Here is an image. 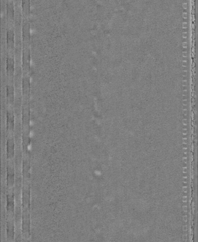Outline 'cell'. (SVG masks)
<instances>
[{
	"label": "cell",
	"mask_w": 198,
	"mask_h": 242,
	"mask_svg": "<svg viewBox=\"0 0 198 242\" xmlns=\"http://www.w3.org/2000/svg\"><path fill=\"white\" fill-rule=\"evenodd\" d=\"M30 48L29 46L24 45L23 52V67L24 75H28L30 65Z\"/></svg>",
	"instance_id": "6da1fadb"
},
{
	"label": "cell",
	"mask_w": 198,
	"mask_h": 242,
	"mask_svg": "<svg viewBox=\"0 0 198 242\" xmlns=\"http://www.w3.org/2000/svg\"><path fill=\"white\" fill-rule=\"evenodd\" d=\"M23 38L24 45L29 46L30 44V25L28 18H24L23 25Z\"/></svg>",
	"instance_id": "7a4b0ae2"
},
{
	"label": "cell",
	"mask_w": 198,
	"mask_h": 242,
	"mask_svg": "<svg viewBox=\"0 0 198 242\" xmlns=\"http://www.w3.org/2000/svg\"><path fill=\"white\" fill-rule=\"evenodd\" d=\"M14 59L13 55H9L7 59V73L11 82L13 81V74L14 72Z\"/></svg>",
	"instance_id": "3957f363"
},
{
	"label": "cell",
	"mask_w": 198,
	"mask_h": 242,
	"mask_svg": "<svg viewBox=\"0 0 198 242\" xmlns=\"http://www.w3.org/2000/svg\"><path fill=\"white\" fill-rule=\"evenodd\" d=\"M23 91L25 98H27L30 90V79L28 75H24L23 78Z\"/></svg>",
	"instance_id": "277c9868"
},
{
	"label": "cell",
	"mask_w": 198,
	"mask_h": 242,
	"mask_svg": "<svg viewBox=\"0 0 198 242\" xmlns=\"http://www.w3.org/2000/svg\"><path fill=\"white\" fill-rule=\"evenodd\" d=\"M7 43L9 50L13 52L14 47V32L12 29H9L7 32Z\"/></svg>",
	"instance_id": "5b68a950"
},
{
	"label": "cell",
	"mask_w": 198,
	"mask_h": 242,
	"mask_svg": "<svg viewBox=\"0 0 198 242\" xmlns=\"http://www.w3.org/2000/svg\"><path fill=\"white\" fill-rule=\"evenodd\" d=\"M7 13L9 17V20L11 23L12 22L14 17V8L13 4L11 1H9L7 3Z\"/></svg>",
	"instance_id": "8992f818"
},
{
	"label": "cell",
	"mask_w": 198,
	"mask_h": 242,
	"mask_svg": "<svg viewBox=\"0 0 198 242\" xmlns=\"http://www.w3.org/2000/svg\"><path fill=\"white\" fill-rule=\"evenodd\" d=\"M22 7L24 18H28L30 11V1L29 0H24L22 1Z\"/></svg>",
	"instance_id": "52a82bcc"
},
{
	"label": "cell",
	"mask_w": 198,
	"mask_h": 242,
	"mask_svg": "<svg viewBox=\"0 0 198 242\" xmlns=\"http://www.w3.org/2000/svg\"><path fill=\"white\" fill-rule=\"evenodd\" d=\"M7 95L10 100H13V91L14 88L13 84L9 83L7 87Z\"/></svg>",
	"instance_id": "ba28073f"
},
{
	"label": "cell",
	"mask_w": 198,
	"mask_h": 242,
	"mask_svg": "<svg viewBox=\"0 0 198 242\" xmlns=\"http://www.w3.org/2000/svg\"><path fill=\"white\" fill-rule=\"evenodd\" d=\"M187 22H186V21H185V22H183V25H185H185H186V24H187Z\"/></svg>",
	"instance_id": "9c48e42d"
},
{
	"label": "cell",
	"mask_w": 198,
	"mask_h": 242,
	"mask_svg": "<svg viewBox=\"0 0 198 242\" xmlns=\"http://www.w3.org/2000/svg\"><path fill=\"white\" fill-rule=\"evenodd\" d=\"M183 62H187V60L184 59V60H183Z\"/></svg>",
	"instance_id": "30bf717a"
},
{
	"label": "cell",
	"mask_w": 198,
	"mask_h": 242,
	"mask_svg": "<svg viewBox=\"0 0 198 242\" xmlns=\"http://www.w3.org/2000/svg\"><path fill=\"white\" fill-rule=\"evenodd\" d=\"M183 57H184V58H187V55H183Z\"/></svg>",
	"instance_id": "8fae6325"
},
{
	"label": "cell",
	"mask_w": 198,
	"mask_h": 242,
	"mask_svg": "<svg viewBox=\"0 0 198 242\" xmlns=\"http://www.w3.org/2000/svg\"><path fill=\"white\" fill-rule=\"evenodd\" d=\"M187 51H183V53H184V54H187Z\"/></svg>",
	"instance_id": "7c38bea8"
},
{
	"label": "cell",
	"mask_w": 198,
	"mask_h": 242,
	"mask_svg": "<svg viewBox=\"0 0 198 242\" xmlns=\"http://www.w3.org/2000/svg\"><path fill=\"white\" fill-rule=\"evenodd\" d=\"M183 72H185V73H186L187 72V70H183Z\"/></svg>",
	"instance_id": "4fadbf2b"
},
{
	"label": "cell",
	"mask_w": 198,
	"mask_h": 242,
	"mask_svg": "<svg viewBox=\"0 0 198 242\" xmlns=\"http://www.w3.org/2000/svg\"><path fill=\"white\" fill-rule=\"evenodd\" d=\"M183 39H187V37L186 36H183Z\"/></svg>",
	"instance_id": "5bb4252c"
},
{
	"label": "cell",
	"mask_w": 198,
	"mask_h": 242,
	"mask_svg": "<svg viewBox=\"0 0 198 242\" xmlns=\"http://www.w3.org/2000/svg\"><path fill=\"white\" fill-rule=\"evenodd\" d=\"M182 86H183V87H186V84H182Z\"/></svg>",
	"instance_id": "9a60e30c"
},
{
	"label": "cell",
	"mask_w": 198,
	"mask_h": 242,
	"mask_svg": "<svg viewBox=\"0 0 198 242\" xmlns=\"http://www.w3.org/2000/svg\"><path fill=\"white\" fill-rule=\"evenodd\" d=\"M183 48H187V46H186V45H184V46H183Z\"/></svg>",
	"instance_id": "2e32d148"
},
{
	"label": "cell",
	"mask_w": 198,
	"mask_h": 242,
	"mask_svg": "<svg viewBox=\"0 0 198 242\" xmlns=\"http://www.w3.org/2000/svg\"><path fill=\"white\" fill-rule=\"evenodd\" d=\"M183 18L185 19H187V17H183Z\"/></svg>",
	"instance_id": "e0dca14e"
},
{
	"label": "cell",
	"mask_w": 198,
	"mask_h": 242,
	"mask_svg": "<svg viewBox=\"0 0 198 242\" xmlns=\"http://www.w3.org/2000/svg\"><path fill=\"white\" fill-rule=\"evenodd\" d=\"M183 34H187V32H183Z\"/></svg>",
	"instance_id": "ac0fdd59"
}]
</instances>
